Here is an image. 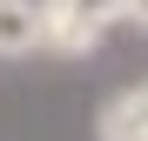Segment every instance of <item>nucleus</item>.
Instances as JSON below:
<instances>
[{"label": "nucleus", "instance_id": "nucleus-1", "mask_svg": "<svg viewBox=\"0 0 148 141\" xmlns=\"http://www.w3.org/2000/svg\"><path fill=\"white\" fill-rule=\"evenodd\" d=\"M40 47L47 54H94L101 47V27L81 20L67 0H40Z\"/></svg>", "mask_w": 148, "mask_h": 141}, {"label": "nucleus", "instance_id": "nucleus-2", "mask_svg": "<svg viewBox=\"0 0 148 141\" xmlns=\"http://www.w3.org/2000/svg\"><path fill=\"white\" fill-rule=\"evenodd\" d=\"M94 134H101V141H148V81L108 94L101 114H94Z\"/></svg>", "mask_w": 148, "mask_h": 141}, {"label": "nucleus", "instance_id": "nucleus-3", "mask_svg": "<svg viewBox=\"0 0 148 141\" xmlns=\"http://www.w3.org/2000/svg\"><path fill=\"white\" fill-rule=\"evenodd\" d=\"M40 54V0H0V61Z\"/></svg>", "mask_w": 148, "mask_h": 141}, {"label": "nucleus", "instance_id": "nucleus-4", "mask_svg": "<svg viewBox=\"0 0 148 141\" xmlns=\"http://www.w3.org/2000/svg\"><path fill=\"white\" fill-rule=\"evenodd\" d=\"M67 7L81 14V20H94V27H108V20L121 14V0H67Z\"/></svg>", "mask_w": 148, "mask_h": 141}, {"label": "nucleus", "instance_id": "nucleus-5", "mask_svg": "<svg viewBox=\"0 0 148 141\" xmlns=\"http://www.w3.org/2000/svg\"><path fill=\"white\" fill-rule=\"evenodd\" d=\"M114 20H128L135 34H148V0H121V14H114Z\"/></svg>", "mask_w": 148, "mask_h": 141}]
</instances>
